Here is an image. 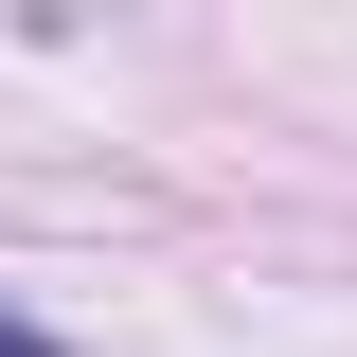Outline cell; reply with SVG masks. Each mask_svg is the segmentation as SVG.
Returning a JSON list of instances; mask_svg holds the SVG:
<instances>
[{
	"mask_svg": "<svg viewBox=\"0 0 357 357\" xmlns=\"http://www.w3.org/2000/svg\"><path fill=\"white\" fill-rule=\"evenodd\" d=\"M0 357H72V340H54V321H18V304H0Z\"/></svg>",
	"mask_w": 357,
	"mask_h": 357,
	"instance_id": "cell-1",
	"label": "cell"
}]
</instances>
